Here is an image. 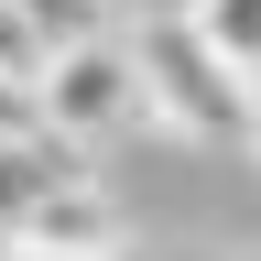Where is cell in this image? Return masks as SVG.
<instances>
[{
	"label": "cell",
	"instance_id": "1",
	"mask_svg": "<svg viewBox=\"0 0 261 261\" xmlns=\"http://www.w3.org/2000/svg\"><path fill=\"white\" fill-rule=\"evenodd\" d=\"M142 44V87H152V120H174L196 130V142H250V120H261V76H240L207 33H196V11H163L130 33Z\"/></svg>",
	"mask_w": 261,
	"mask_h": 261
},
{
	"label": "cell",
	"instance_id": "2",
	"mask_svg": "<svg viewBox=\"0 0 261 261\" xmlns=\"http://www.w3.org/2000/svg\"><path fill=\"white\" fill-rule=\"evenodd\" d=\"M44 120L65 130V142H120V130L152 120V87H142V44L130 33H87V44H55L44 65Z\"/></svg>",
	"mask_w": 261,
	"mask_h": 261
},
{
	"label": "cell",
	"instance_id": "3",
	"mask_svg": "<svg viewBox=\"0 0 261 261\" xmlns=\"http://www.w3.org/2000/svg\"><path fill=\"white\" fill-rule=\"evenodd\" d=\"M11 240H22L33 261H109V250H120V207H109V196H98L87 174H65L44 207L11 228Z\"/></svg>",
	"mask_w": 261,
	"mask_h": 261
},
{
	"label": "cell",
	"instance_id": "4",
	"mask_svg": "<svg viewBox=\"0 0 261 261\" xmlns=\"http://www.w3.org/2000/svg\"><path fill=\"white\" fill-rule=\"evenodd\" d=\"M65 174H76V142H0V240H11Z\"/></svg>",
	"mask_w": 261,
	"mask_h": 261
},
{
	"label": "cell",
	"instance_id": "5",
	"mask_svg": "<svg viewBox=\"0 0 261 261\" xmlns=\"http://www.w3.org/2000/svg\"><path fill=\"white\" fill-rule=\"evenodd\" d=\"M185 11H196V33H207L240 76H261V0H185Z\"/></svg>",
	"mask_w": 261,
	"mask_h": 261
},
{
	"label": "cell",
	"instance_id": "6",
	"mask_svg": "<svg viewBox=\"0 0 261 261\" xmlns=\"http://www.w3.org/2000/svg\"><path fill=\"white\" fill-rule=\"evenodd\" d=\"M44 65H55V44L33 33V11L0 0V76H33V87H44Z\"/></svg>",
	"mask_w": 261,
	"mask_h": 261
},
{
	"label": "cell",
	"instance_id": "7",
	"mask_svg": "<svg viewBox=\"0 0 261 261\" xmlns=\"http://www.w3.org/2000/svg\"><path fill=\"white\" fill-rule=\"evenodd\" d=\"M33 11V33H44V44H87V33H120L109 22V0H22Z\"/></svg>",
	"mask_w": 261,
	"mask_h": 261
},
{
	"label": "cell",
	"instance_id": "8",
	"mask_svg": "<svg viewBox=\"0 0 261 261\" xmlns=\"http://www.w3.org/2000/svg\"><path fill=\"white\" fill-rule=\"evenodd\" d=\"M0 142H65V130L44 120V87L33 76H0Z\"/></svg>",
	"mask_w": 261,
	"mask_h": 261
},
{
	"label": "cell",
	"instance_id": "9",
	"mask_svg": "<svg viewBox=\"0 0 261 261\" xmlns=\"http://www.w3.org/2000/svg\"><path fill=\"white\" fill-rule=\"evenodd\" d=\"M250 152H261V120H250Z\"/></svg>",
	"mask_w": 261,
	"mask_h": 261
}]
</instances>
